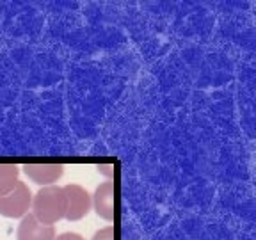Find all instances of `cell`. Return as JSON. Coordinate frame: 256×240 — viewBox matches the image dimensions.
<instances>
[{
    "instance_id": "7a4b0ae2",
    "label": "cell",
    "mask_w": 256,
    "mask_h": 240,
    "mask_svg": "<svg viewBox=\"0 0 256 240\" xmlns=\"http://www.w3.org/2000/svg\"><path fill=\"white\" fill-rule=\"evenodd\" d=\"M32 206V194L24 182L18 180L16 187L8 194L0 196V216L8 219H18L28 214Z\"/></svg>"
},
{
    "instance_id": "6da1fadb",
    "label": "cell",
    "mask_w": 256,
    "mask_h": 240,
    "mask_svg": "<svg viewBox=\"0 0 256 240\" xmlns=\"http://www.w3.org/2000/svg\"><path fill=\"white\" fill-rule=\"evenodd\" d=\"M32 216L36 217L41 224L54 226L57 220L64 219L66 216V196L62 187L48 185L38 190L32 200Z\"/></svg>"
},
{
    "instance_id": "9c48e42d",
    "label": "cell",
    "mask_w": 256,
    "mask_h": 240,
    "mask_svg": "<svg viewBox=\"0 0 256 240\" xmlns=\"http://www.w3.org/2000/svg\"><path fill=\"white\" fill-rule=\"evenodd\" d=\"M54 240H86L82 235H78V233H73V232H66V233H60L57 238Z\"/></svg>"
},
{
    "instance_id": "277c9868",
    "label": "cell",
    "mask_w": 256,
    "mask_h": 240,
    "mask_svg": "<svg viewBox=\"0 0 256 240\" xmlns=\"http://www.w3.org/2000/svg\"><path fill=\"white\" fill-rule=\"evenodd\" d=\"M91 203L94 206L96 216L107 222H114V219H116V187H114V182H104L98 185Z\"/></svg>"
},
{
    "instance_id": "52a82bcc",
    "label": "cell",
    "mask_w": 256,
    "mask_h": 240,
    "mask_svg": "<svg viewBox=\"0 0 256 240\" xmlns=\"http://www.w3.org/2000/svg\"><path fill=\"white\" fill-rule=\"evenodd\" d=\"M18 166L14 164H0V196L8 194L9 190L16 187L18 184Z\"/></svg>"
},
{
    "instance_id": "30bf717a",
    "label": "cell",
    "mask_w": 256,
    "mask_h": 240,
    "mask_svg": "<svg viewBox=\"0 0 256 240\" xmlns=\"http://www.w3.org/2000/svg\"><path fill=\"white\" fill-rule=\"evenodd\" d=\"M98 171H100L102 174L108 176V178H112V176H114V168H112V166H100V168H98Z\"/></svg>"
},
{
    "instance_id": "ba28073f",
    "label": "cell",
    "mask_w": 256,
    "mask_h": 240,
    "mask_svg": "<svg viewBox=\"0 0 256 240\" xmlns=\"http://www.w3.org/2000/svg\"><path fill=\"white\" fill-rule=\"evenodd\" d=\"M91 240H116V228L114 226H107V228L96 232Z\"/></svg>"
},
{
    "instance_id": "3957f363",
    "label": "cell",
    "mask_w": 256,
    "mask_h": 240,
    "mask_svg": "<svg viewBox=\"0 0 256 240\" xmlns=\"http://www.w3.org/2000/svg\"><path fill=\"white\" fill-rule=\"evenodd\" d=\"M64 196H66V216L68 220H80L84 219L91 210V196L84 187L75 184H70L62 187Z\"/></svg>"
},
{
    "instance_id": "8992f818",
    "label": "cell",
    "mask_w": 256,
    "mask_h": 240,
    "mask_svg": "<svg viewBox=\"0 0 256 240\" xmlns=\"http://www.w3.org/2000/svg\"><path fill=\"white\" fill-rule=\"evenodd\" d=\"M22 168L34 184L43 185V187L54 185L64 172L62 164H25Z\"/></svg>"
},
{
    "instance_id": "5b68a950",
    "label": "cell",
    "mask_w": 256,
    "mask_h": 240,
    "mask_svg": "<svg viewBox=\"0 0 256 240\" xmlns=\"http://www.w3.org/2000/svg\"><path fill=\"white\" fill-rule=\"evenodd\" d=\"M56 238V228L41 224L32 214L22 217V222L18 224L16 240H54Z\"/></svg>"
}]
</instances>
